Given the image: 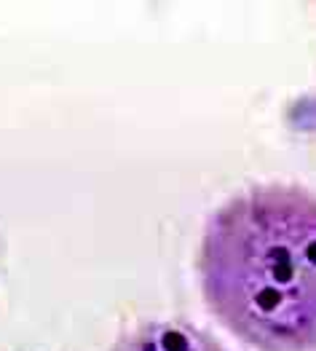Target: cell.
Returning <instances> with one entry per match:
<instances>
[{
  "instance_id": "obj_1",
  "label": "cell",
  "mask_w": 316,
  "mask_h": 351,
  "mask_svg": "<svg viewBox=\"0 0 316 351\" xmlns=\"http://www.w3.org/2000/svg\"><path fill=\"white\" fill-rule=\"evenodd\" d=\"M209 311L258 351H316V193L258 185L220 206L199 250Z\"/></svg>"
},
{
  "instance_id": "obj_2",
  "label": "cell",
  "mask_w": 316,
  "mask_h": 351,
  "mask_svg": "<svg viewBox=\"0 0 316 351\" xmlns=\"http://www.w3.org/2000/svg\"><path fill=\"white\" fill-rule=\"evenodd\" d=\"M110 351H226L191 322H147L126 332Z\"/></svg>"
}]
</instances>
